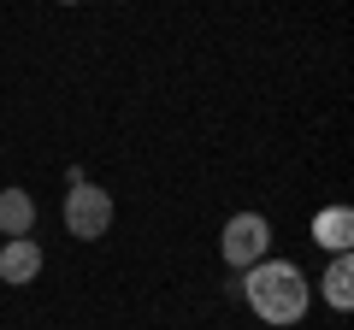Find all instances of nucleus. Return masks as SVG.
I'll return each instance as SVG.
<instances>
[{"instance_id": "nucleus-1", "label": "nucleus", "mask_w": 354, "mask_h": 330, "mask_svg": "<svg viewBox=\"0 0 354 330\" xmlns=\"http://www.w3.org/2000/svg\"><path fill=\"white\" fill-rule=\"evenodd\" d=\"M236 289H242V301L254 307V318H266V324H295V318L307 313V278L290 260H272V254L254 260Z\"/></svg>"}, {"instance_id": "nucleus-2", "label": "nucleus", "mask_w": 354, "mask_h": 330, "mask_svg": "<svg viewBox=\"0 0 354 330\" xmlns=\"http://www.w3.org/2000/svg\"><path fill=\"white\" fill-rule=\"evenodd\" d=\"M65 230H71L77 242H101L106 230H113V195L95 189L88 177H77L71 189H65Z\"/></svg>"}, {"instance_id": "nucleus-3", "label": "nucleus", "mask_w": 354, "mask_h": 330, "mask_svg": "<svg viewBox=\"0 0 354 330\" xmlns=\"http://www.w3.org/2000/svg\"><path fill=\"white\" fill-rule=\"evenodd\" d=\"M218 254H225V266L248 271L254 260H266V254H272V224H266L260 213H236V218H225V236H218Z\"/></svg>"}, {"instance_id": "nucleus-4", "label": "nucleus", "mask_w": 354, "mask_h": 330, "mask_svg": "<svg viewBox=\"0 0 354 330\" xmlns=\"http://www.w3.org/2000/svg\"><path fill=\"white\" fill-rule=\"evenodd\" d=\"M41 278V248H36V236H12L6 248H0V283H36Z\"/></svg>"}, {"instance_id": "nucleus-5", "label": "nucleus", "mask_w": 354, "mask_h": 330, "mask_svg": "<svg viewBox=\"0 0 354 330\" xmlns=\"http://www.w3.org/2000/svg\"><path fill=\"white\" fill-rule=\"evenodd\" d=\"M313 242H319V248H330V254H348L354 213H348V206H325V213H313Z\"/></svg>"}, {"instance_id": "nucleus-6", "label": "nucleus", "mask_w": 354, "mask_h": 330, "mask_svg": "<svg viewBox=\"0 0 354 330\" xmlns=\"http://www.w3.org/2000/svg\"><path fill=\"white\" fill-rule=\"evenodd\" d=\"M36 230V201H30V189H0V236H30Z\"/></svg>"}, {"instance_id": "nucleus-7", "label": "nucleus", "mask_w": 354, "mask_h": 330, "mask_svg": "<svg viewBox=\"0 0 354 330\" xmlns=\"http://www.w3.org/2000/svg\"><path fill=\"white\" fill-rule=\"evenodd\" d=\"M325 301L337 307V313H348V307H354V260H348V254L330 260V271H325Z\"/></svg>"}, {"instance_id": "nucleus-8", "label": "nucleus", "mask_w": 354, "mask_h": 330, "mask_svg": "<svg viewBox=\"0 0 354 330\" xmlns=\"http://www.w3.org/2000/svg\"><path fill=\"white\" fill-rule=\"evenodd\" d=\"M59 6H83V0H59Z\"/></svg>"}]
</instances>
